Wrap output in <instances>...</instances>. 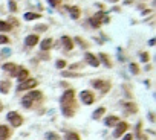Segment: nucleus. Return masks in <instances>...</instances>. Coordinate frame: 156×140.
<instances>
[{
  "label": "nucleus",
  "mask_w": 156,
  "mask_h": 140,
  "mask_svg": "<svg viewBox=\"0 0 156 140\" xmlns=\"http://www.w3.org/2000/svg\"><path fill=\"white\" fill-rule=\"evenodd\" d=\"M60 43L63 44V47H64V50H72L73 49V40L71 38V37H67V35H64V37H61V40H60Z\"/></svg>",
  "instance_id": "nucleus-9"
},
{
  "label": "nucleus",
  "mask_w": 156,
  "mask_h": 140,
  "mask_svg": "<svg viewBox=\"0 0 156 140\" xmlns=\"http://www.w3.org/2000/svg\"><path fill=\"white\" fill-rule=\"evenodd\" d=\"M67 11H69L71 17H72V18H75V20H78L80 15H81V11H80L78 6H69V8H67Z\"/></svg>",
  "instance_id": "nucleus-16"
},
{
  "label": "nucleus",
  "mask_w": 156,
  "mask_h": 140,
  "mask_svg": "<svg viewBox=\"0 0 156 140\" xmlns=\"http://www.w3.org/2000/svg\"><path fill=\"white\" fill-rule=\"evenodd\" d=\"M42 15L40 14H35V12H26V14L23 15V18L26 20V22H31V20H35V18H40Z\"/></svg>",
  "instance_id": "nucleus-24"
},
{
  "label": "nucleus",
  "mask_w": 156,
  "mask_h": 140,
  "mask_svg": "<svg viewBox=\"0 0 156 140\" xmlns=\"http://www.w3.org/2000/svg\"><path fill=\"white\" fill-rule=\"evenodd\" d=\"M148 59H150L148 53H147V52H142V53H141V61H142V63H147Z\"/></svg>",
  "instance_id": "nucleus-32"
},
{
  "label": "nucleus",
  "mask_w": 156,
  "mask_h": 140,
  "mask_svg": "<svg viewBox=\"0 0 156 140\" xmlns=\"http://www.w3.org/2000/svg\"><path fill=\"white\" fill-rule=\"evenodd\" d=\"M61 76L63 78H81V73H77V72H67V70H63L61 72Z\"/></svg>",
  "instance_id": "nucleus-23"
},
{
  "label": "nucleus",
  "mask_w": 156,
  "mask_h": 140,
  "mask_svg": "<svg viewBox=\"0 0 156 140\" xmlns=\"http://www.w3.org/2000/svg\"><path fill=\"white\" fill-rule=\"evenodd\" d=\"M73 41H77V43H78V44L81 46V47H87V43L84 41V40H81L80 37H77L75 40H73Z\"/></svg>",
  "instance_id": "nucleus-30"
},
{
  "label": "nucleus",
  "mask_w": 156,
  "mask_h": 140,
  "mask_svg": "<svg viewBox=\"0 0 156 140\" xmlns=\"http://www.w3.org/2000/svg\"><path fill=\"white\" fill-rule=\"evenodd\" d=\"M104 113H106V108H104V107H100L98 110H95V111H93L92 117L95 119V120H98V119H101V117H103V114H104Z\"/></svg>",
  "instance_id": "nucleus-22"
},
{
  "label": "nucleus",
  "mask_w": 156,
  "mask_h": 140,
  "mask_svg": "<svg viewBox=\"0 0 156 140\" xmlns=\"http://www.w3.org/2000/svg\"><path fill=\"white\" fill-rule=\"evenodd\" d=\"M89 22H90V24L93 26V28H100V26H101V23L98 22V20H95L93 17H92V18H89Z\"/></svg>",
  "instance_id": "nucleus-31"
},
{
  "label": "nucleus",
  "mask_w": 156,
  "mask_h": 140,
  "mask_svg": "<svg viewBox=\"0 0 156 140\" xmlns=\"http://www.w3.org/2000/svg\"><path fill=\"white\" fill-rule=\"evenodd\" d=\"M124 110H126L127 114H130V113L133 114V113H136V111H138V107L135 105L133 102H126V104H124Z\"/></svg>",
  "instance_id": "nucleus-19"
},
{
  "label": "nucleus",
  "mask_w": 156,
  "mask_h": 140,
  "mask_svg": "<svg viewBox=\"0 0 156 140\" xmlns=\"http://www.w3.org/2000/svg\"><path fill=\"white\" fill-rule=\"evenodd\" d=\"M34 29H35V31H47V26L46 24H37Z\"/></svg>",
  "instance_id": "nucleus-35"
},
{
  "label": "nucleus",
  "mask_w": 156,
  "mask_h": 140,
  "mask_svg": "<svg viewBox=\"0 0 156 140\" xmlns=\"http://www.w3.org/2000/svg\"><path fill=\"white\" fill-rule=\"evenodd\" d=\"M138 140H147V136L142 134V132L139 131V132H138Z\"/></svg>",
  "instance_id": "nucleus-38"
},
{
  "label": "nucleus",
  "mask_w": 156,
  "mask_h": 140,
  "mask_svg": "<svg viewBox=\"0 0 156 140\" xmlns=\"http://www.w3.org/2000/svg\"><path fill=\"white\" fill-rule=\"evenodd\" d=\"M61 111H63V114L66 117H73V114H75V110L71 107V104L69 105H61Z\"/></svg>",
  "instance_id": "nucleus-15"
},
{
  "label": "nucleus",
  "mask_w": 156,
  "mask_h": 140,
  "mask_svg": "<svg viewBox=\"0 0 156 140\" xmlns=\"http://www.w3.org/2000/svg\"><path fill=\"white\" fill-rule=\"evenodd\" d=\"M2 110H3V104L0 102V113H2Z\"/></svg>",
  "instance_id": "nucleus-43"
},
{
  "label": "nucleus",
  "mask_w": 156,
  "mask_h": 140,
  "mask_svg": "<svg viewBox=\"0 0 156 140\" xmlns=\"http://www.w3.org/2000/svg\"><path fill=\"white\" fill-rule=\"evenodd\" d=\"M28 75H29V72L26 70L25 67H17V70L12 73V76H16L20 82L25 81V79H28Z\"/></svg>",
  "instance_id": "nucleus-7"
},
{
  "label": "nucleus",
  "mask_w": 156,
  "mask_h": 140,
  "mask_svg": "<svg viewBox=\"0 0 156 140\" xmlns=\"http://www.w3.org/2000/svg\"><path fill=\"white\" fill-rule=\"evenodd\" d=\"M80 99H81V102H83L84 105H92L95 102V95L90 90H83L80 93Z\"/></svg>",
  "instance_id": "nucleus-4"
},
{
  "label": "nucleus",
  "mask_w": 156,
  "mask_h": 140,
  "mask_svg": "<svg viewBox=\"0 0 156 140\" xmlns=\"http://www.w3.org/2000/svg\"><path fill=\"white\" fill-rule=\"evenodd\" d=\"M2 69H3L5 72H9L11 75H12V73L17 70V65H16L14 63H6V64H3V67H2Z\"/></svg>",
  "instance_id": "nucleus-21"
},
{
  "label": "nucleus",
  "mask_w": 156,
  "mask_h": 140,
  "mask_svg": "<svg viewBox=\"0 0 156 140\" xmlns=\"http://www.w3.org/2000/svg\"><path fill=\"white\" fill-rule=\"evenodd\" d=\"M22 105L25 107V108H32V105H34V102L31 101V99H29L28 96H25V98L22 99Z\"/></svg>",
  "instance_id": "nucleus-25"
},
{
  "label": "nucleus",
  "mask_w": 156,
  "mask_h": 140,
  "mask_svg": "<svg viewBox=\"0 0 156 140\" xmlns=\"http://www.w3.org/2000/svg\"><path fill=\"white\" fill-rule=\"evenodd\" d=\"M26 96H28L32 102H35V101H42V99H43V93L38 91V90H31Z\"/></svg>",
  "instance_id": "nucleus-11"
},
{
  "label": "nucleus",
  "mask_w": 156,
  "mask_h": 140,
  "mask_svg": "<svg viewBox=\"0 0 156 140\" xmlns=\"http://www.w3.org/2000/svg\"><path fill=\"white\" fill-rule=\"evenodd\" d=\"M128 130V123L127 122H119L116 126H115V131H113V137L115 139H119L124 136V132Z\"/></svg>",
  "instance_id": "nucleus-6"
},
{
  "label": "nucleus",
  "mask_w": 156,
  "mask_h": 140,
  "mask_svg": "<svg viewBox=\"0 0 156 140\" xmlns=\"http://www.w3.org/2000/svg\"><path fill=\"white\" fill-rule=\"evenodd\" d=\"M66 140H81V139H80V136L77 134V132H67Z\"/></svg>",
  "instance_id": "nucleus-27"
},
{
  "label": "nucleus",
  "mask_w": 156,
  "mask_h": 140,
  "mask_svg": "<svg viewBox=\"0 0 156 140\" xmlns=\"http://www.w3.org/2000/svg\"><path fill=\"white\" fill-rule=\"evenodd\" d=\"M130 72L133 73V75H138V73H139V67H138V64L132 63V64H130Z\"/></svg>",
  "instance_id": "nucleus-29"
},
{
  "label": "nucleus",
  "mask_w": 156,
  "mask_h": 140,
  "mask_svg": "<svg viewBox=\"0 0 156 140\" xmlns=\"http://www.w3.org/2000/svg\"><path fill=\"white\" fill-rule=\"evenodd\" d=\"M90 85H92L93 88L101 90L103 93H107V91L110 90V82L104 81V79H93V81L90 82Z\"/></svg>",
  "instance_id": "nucleus-3"
},
{
  "label": "nucleus",
  "mask_w": 156,
  "mask_h": 140,
  "mask_svg": "<svg viewBox=\"0 0 156 140\" xmlns=\"http://www.w3.org/2000/svg\"><path fill=\"white\" fill-rule=\"evenodd\" d=\"M38 85V81L37 79H25V81H22L18 85H17V91H25V90H32V88H35Z\"/></svg>",
  "instance_id": "nucleus-2"
},
{
  "label": "nucleus",
  "mask_w": 156,
  "mask_h": 140,
  "mask_svg": "<svg viewBox=\"0 0 156 140\" xmlns=\"http://www.w3.org/2000/svg\"><path fill=\"white\" fill-rule=\"evenodd\" d=\"M133 139H135L133 134H126V136L123 137V140H133Z\"/></svg>",
  "instance_id": "nucleus-39"
},
{
  "label": "nucleus",
  "mask_w": 156,
  "mask_h": 140,
  "mask_svg": "<svg viewBox=\"0 0 156 140\" xmlns=\"http://www.w3.org/2000/svg\"><path fill=\"white\" fill-rule=\"evenodd\" d=\"M9 43V38L6 35H0V44H8Z\"/></svg>",
  "instance_id": "nucleus-34"
},
{
  "label": "nucleus",
  "mask_w": 156,
  "mask_h": 140,
  "mask_svg": "<svg viewBox=\"0 0 156 140\" xmlns=\"http://www.w3.org/2000/svg\"><path fill=\"white\" fill-rule=\"evenodd\" d=\"M73 98H75V91H73L72 88H69V90H66L63 93L61 98H60V104L61 105H69V104L73 102Z\"/></svg>",
  "instance_id": "nucleus-5"
},
{
  "label": "nucleus",
  "mask_w": 156,
  "mask_h": 140,
  "mask_svg": "<svg viewBox=\"0 0 156 140\" xmlns=\"http://www.w3.org/2000/svg\"><path fill=\"white\" fill-rule=\"evenodd\" d=\"M47 2H49V3L52 5V6H57V5H58L60 2H61V0H47Z\"/></svg>",
  "instance_id": "nucleus-40"
},
{
  "label": "nucleus",
  "mask_w": 156,
  "mask_h": 140,
  "mask_svg": "<svg viewBox=\"0 0 156 140\" xmlns=\"http://www.w3.org/2000/svg\"><path fill=\"white\" fill-rule=\"evenodd\" d=\"M84 59H86V63L89 64V65H92V67H98V65H100L98 58L95 56L93 53H90V52H87L86 55H84Z\"/></svg>",
  "instance_id": "nucleus-8"
},
{
  "label": "nucleus",
  "mask_w": 156,
  "mask_h": 140,
  "mask_svg": "<svg viewBox=\"0 0 156 140\" xmlns=\"http://www.w3.org/2000/svg\"><path fill=\"white\" fill-rule=\"evenodd\" d=\"M9 9H11L12 12H16V11H17V5H16V2H12V0L9 2Z\"/></svg>",
  "instance_id": "nucleus-36"
},
{
  "label": "nucleus",
  "mask_w": 156,
  "mask_h": 140,
  "mask_svg": "<svg viewBox=\"0 0 156 140\" xmlns=\"http://www.w3.org/2000/svg\"><path fill=\"white\" fill-rule=\"evenodd\" d=\"M38 43V35H28L25 38V44L28 46V47H34V46H35Z\"/></svg>",
  "instance_id": "nucleus-12"
},
{
  "label": "nucleus",
  "mask_w": 156,
  "mask_h": 140,
  "mask_svg": "<svg viewBox=\"0 0 156 140\" xmlns=\"http://www.w3.org/2000/svg\"><path fill=\"white\" fill-rule=\"evenodd\" d=\"M98 61H101L106 67H112V63H110V59H109V56L106 55V53H98Z\"/></svg>",
  "instance_id": "nucleus-18"
},
{
  "label": "nucleus",
  "mask_w": 156,
  "mask_h": 140,
  "mask_svg": "<svg viewBox=\"0 0 156 140\" xmlns=\"http://www.w3.org/2000/svg\"><path fill=\"white\" fill-rule=\"evenodd\" d=\"M12 134V131L6 125H0V140H8Z\"/></svg>",
  "instance_id": "nucleus-10"
},
{
  "label": "nucleus",
  "mask_w": 156,
  "mask_h": 140,
  "mask_svg": "<svg viewBox=\"0 0 156 140\" xmlns=\"http://www.w3.org/2000/svg\"><path fill=\"white\" fill-rule=\"evenodd\" d=\"M83 67V63H75V64H71V70L72 69H81Z\"/></svg>",
  "instance_id": "nucleus-37"
},
{
  "label": "nucleus",
  "mask_w": 156,
  "mask_h": 140,
  "mask_svg": "<svg viewBox=\"0 0 156 140\" xmlns=\"http://www.w3.org/2000/svg\"><path fill=\"white\" fill-rule=\"evenodd\" d=\"M8 31H11V24L0 20V32H8Z\"/></svg>",
  "instance_id": "nucleus-26"
},
{
  "label": "nucleus",
  "mask_w": 156,
  "mask_h": 140,
  "mask_svg": "<svg viewBox=\"0 0 156 140\" xmlns=\"http://www.w3.org/2000/svg\"><path fill=\"white\" fill-rule=\"evenodd\" d=\"M66 67V61L64 59H58L57 61V69H64Z\"/></svg>",
  "instance_id": "nucleus-33"
},
{
  "label": "nucleus",
  "mask_w": 156,
  "mask_h": 140,
  "mask_svg": "<svg viewBox=\"0 0 156 140\" xmlns=\"http://www.w3.org/2000/svg\"><path fill=\"white\" fill-rule=\"evenodd\" d=\"M107 2H112V3H116V2H119V0H107Z\"/></svg>",
  "instance_id": "nucleus-42"
},
{
  "label": "nucleus",
  "mask_w": 156,
  "mask_h": 140,
  "mask_svg": "<svg viewBox=\"0 0 156 140\" xmlns=\"http://www.w3.org/2000/svg\"><path fill=\"white\" fill-rule=\"evenodd\" d=\"M52 38H46V40H43V41H42V44H40V47H42V50L44 52H47V50H49L51 47H52Z\"/></svg>",
  "instance_id": "nucleus-20"
},
{
  "label": "nucleus",
  "mask_w": 156,
  "mask_h": 140,
  "mask_svg": "<svg viewBox=\"0 0 156 140\" xmlns=\"http://www.w3.org/2000/svg\"><path fill=\"white\" fill-rule=\"evenodd\" d=\"M46 139L47 140H60V136L57 132H46Z\"/></svg>",
  "instance_id": "nucleus-28"
},
{
  "label": "nucleus",
  "mask_w": 156,
  "mask_h": 140,
  "mask_svg": "<svg viewBox=\"0 0 156 140\" xmlns=\"http://www.w3.org/2000/svg\"><path fill=\"white\" fill-rule=\"evenodd\" d=\"M119 122H121V120H119V117H118V116H107V117H106V120H104L106 126H116Z\"/></svg>",
  "instance_id": "nucleus-13"
},
{
  "label": "nucleus",
  "mask_w": 156,
  "mask_h": 140,
  "mask_svg": "<svg viewBox=\"0 0 156 140\" xmlns=\"http://www.w3.org/2000/svg\"><path fill=\"white\" fill-rule=\"evenodd\" d=\"M6 119H8L9 123L14 126V128H18V126H22V123H23V117H22V114H18L17 111H9L8 114H6Z\"/></svg>",
  "instance_id": "nucleus-1"
},
{
  "label": "nucleus",
  "mask_w": 156,
  "mask_h": 140,
  "mask_svg": "<svg viewBox=\"0 0 156 140\" xmlns=\"http://www.w3.org/2000/svg\"><path fill=\"white\" fill-rule=\"evenodd\" d=\"M11 90V81H0V93L8 95Z\"/></svg>",
  "instance_id": "nucleus-17"
},
{
  "label": "nucleus",
  "mask_w": 156,
  "mask_h": 140,
  "mask_svg": "<svg viewBox=\"0 0 156 140\" xmlns=\"http://www.w3.org/2000/svg\"><path fill=\"white\" fill-rule=\"evenodd\" d=\"M148 119H150V122H155V116H153V113H150V114H148Z\"/></svg>",
  "instance_id": "nucleus-41"
},
{
  "label": "nucleus",
  "mask_w": 156,
  "mask_h": 140,
  "mask_svg": "<svg viewBox=\"0 0 156 140\" xmlns=\"http://www.w3.org/2000/svg\"><path fill=\"white\" fill-rule=\"evenodd\" d=\"M93 18H95V20H98L100 23H109V20H110L109 15H107L106 12H103V11H101V12H97V14L93 15Z\"/></svg>",
  "instance_id": "nucleus-14"
}]
</instances>
